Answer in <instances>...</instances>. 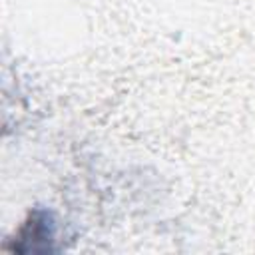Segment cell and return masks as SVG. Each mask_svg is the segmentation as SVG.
<instances>
[{"instance_id": "6da1fadb", "label": "cell", "mask_w": 255, "mask_h": 255, "mask_svg": "<svg viewBox=\"0 0 255 255\" xmlns=\"http://www.w3.org/2000/svg\"><path fill=\"white\" fill-rule=\"evenodd\" d=\"M16 239H32V251H50V241H54V221L46 211H34L28 221L18 231Z\"/></svg>"}]
</instances>
